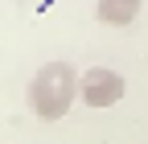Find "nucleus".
Instances as JSON below:
<instances>
[{
  "mask_svg": "<svg viewBox=\"0 0 148 144\" xmlns=\"http://www.w3.org/2000/svg\"><path fill=\"white\" fill-rule=\"evenodd\" d=\"M78 99V70L70 62H45L29 82V107L37 119H62Z\"/></svg>",
  "mask_w": 148,
  "mask_h": 144,
  "instance_id": "obj_1",
  "label": "nucleus"
},
{
  "mask_svg": "<svg viewBox=\"0 0 148 144\" xmlns=\"http://www.w3.org/2000/svg\"><path fill=\"white\" fill-rule=\"evenodd\" d=\"M127 91V82L123 74H115V70H107V66H90L78 74V99L86 107H115Z\"/></svg>",
  "mask_w": 148,
  "mask_h": 144,
  "instance_id": "obj_2",
  "label": "nucleus"
},
{
  "mask_svg": "<svg viewBox=\"0 0 148 144\" xmlns=\"http://www.w3.org/2000/svg\"><path fill=\"white\" fill-rule=\"evenodd\" d=\"M95 16L103 25L123 29V25H132L140 16V0H95Z\"/></svg>",
  "mask_w": 148,
  "mask_h": 144,
  "instance_id": "obj_3",
  "label": "nucleus"
}]
</instances>
